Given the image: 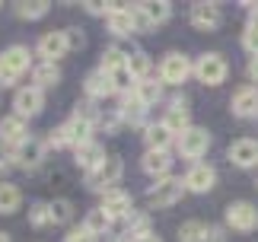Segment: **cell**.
<instances>
[{"instance_id":"1","label":"cell","mask_w":258,"mask_h":242,"mask_svg":"<svg viewBox=\"0 0 258 242\" xmlns=\"http://www.w3.org/2000/svg\"><path fill=\"white\" fill-rule=\"evenodd\" d=\"M29 67H32V51L26 45L4 48V54H0V86H13Z\"/></svg>"},{"instance_id":"2","label":"cell","mask_w":258,"mask_h":242,"mask_svg":"<svg viewBox=\"0 0 258 242\" xmlns=\"http://www.w3.org/2000/svg\"><path fill=\"white\" fill-rule=\"evenodd\" d=\"M185 195V182L175 178V175H166V178H156L150 188H147V204L153 210H163V207H175Z\"/></svg>"},{"instance_id":"3","label":"cell","mask_w":258,"mask_h":242,"mask_svg":"<svg viewBox=\"0 0 258 242\" xmlns=\"http://www.w3.org/2000/svg\"><path fill=\"white\" fill-rule=\"evenodd\" d=\"M195 77H198V83H204V86H220V83H226V77H230V64H226L223 54L207 51L195 60Z\"/></svg>"},{"instance_id":"4","label":"cell","mask_w":258,"mask_h":242,"mask_svg":"<svg viewBox=\"0 0 258 242\" xmlns=\"http://www.w3.org/2000/svg\"><path fill=\"white\" fill-rule=\"evenodd\" d=\"M124 175V163L121 156H105V163L96 169V172L86 175V188L89 191H99V195H105V191L118 188V182Z\"/></svg>"},{"instance_id":"5","label":"cell","mask_w":258,"mask_h":242,"mask_svg":"<svg viewBox=\"0 0 258 242\" xmlns=\"http://www.w3.org/2000/svg\"><path fill=\"white\" fill-rule=\"evenodd\" d=\"M191 74H195V64L182 51H169L160 64V83L163 86H182Z\"/></svg>"},{"instance_id":"6","label":"cell","mask_w":258,"mask_h":242,"mask_svg":"<svg viewBox=\"0 0 258 242\" xmlns=\"http://www.w3.org/2000/svg\"><path fill=\"white\" fill-rule=\"evenodd\" d=\"M175 150H178V156H182V159H201L207 150H211V131L191 125L182 137L175 140Z\"/></svg>"},{"instance_id":"7","label":"cell","mask_w":258,"mask_h":242,"mask_svg":"<svg viewBox=\"0 0 258 242\" xmlns=\"http://www.w3.org/2000/svg\"><path fill=\"white\" fill-rule=\"evenodd\" d=\"M226 229L255 233L258 229V207L252 201H233V204H226Z\"/></svg>"},{"instance_id":"8","label":"cell","mask_w":258,"mask_h":242,"mask_svg":"<svg viewBox=\"0 0 258 242\" xmlns=\"http://www.w3.org/2000/svg\"><path fill=\"white\" fill-rule=\"evenodd\" d=\"M188 19H191V26L198 29V32H217V29L223 26V10H220V4L198 0V4H191Z\"/></svg>"},{"instance_id":"9","label":"cell","mask_w":258,"mask_h":242,"mask_svg":"<svg viewBox=\"0 0 258 242\" xmlns=\"http://www.w3.org/2000/svg\"><path fill=\"white\" fill-rule=\"evenodd\" d=\"M45 150H48V147H45V140H38V137H26L16 150H10V159H13V166L26 169V172H32V169L42 166Z\"/></svg>"},{"instance_id":"10","label":"cell","mask_w":258,"mask_h":242,"mask_svg":"<svg viewBox=\"0 0 258 242\" xmlns=\"http://www.w3.org/2000/svg\"><path fill=\"white\" fill-rule=\"evenodd\" d=\"M182 182H185V191H191V195H207L217 185V169L211 163H191Z\"/></svg>"},{"instance_id":"11","label":"cell","mask_w":258,"mask_h":242,"mask_svg":"<svg viewBox=\"0 0 258 242\" xmlns=\"http://www.w3.org/2000/svg\"><path fill=\"white\" fill-rule=\"evenodd\" d=\"M13 108L23 121L29 118H35V115H42V108H45V93L42 89H35V86H23V89H16V96H13Z\"/></svg>"},{"instance_id":"12","label":"cell","mask_w":258,"mask_h":242,"mask_svg":"<svg viewBox=\"0 0 258 242\" xmlns=\"http://www.w3.org/2000/svg\"><path fill=\"white\" fill-rule=\"evenodd\" d=\"M226 159H230L236 169H255L258 166V140L255 137L233 140L230 150H226Z\"/></svg>"},{"instance_id":"13","label":"cell","mask_w":258,"mask_h":242,"mask_svg":"<svg viewBox=\"0 0 258 242\" xmlns=\"http://www.w3.org/2000/svg\"><path fill=\"white\" fill-rule=\"evenodd\" d=\"M105 19H108V32H112V35H118V38L137 35L134 7H124V4H112V13H108Z\"/></svg>"},{"instance_id":"14","label":"cell","mask_w":258,"mask_h":242,"mask_svg":"<svg viewBox=\"0 0 258 242\" xmlns=\"http://www.w3.org/2000/svg\"><path fill=\"white\" fill-rule=\"evenodd\" d=\"M108 214V220H127V214L134 210V201H131V195H127L124 188H112V191H105L102 195V204H99Z\"/></svg>"},{"instance_id":"15","label":"cell","mask_w":258,"mask_h":242,"mask_svg":"<svg viewBox=\"0 0 258 242\" xmlns=\"http://www.w3.org/2000/svg\"><path fill=\"white\" fill-rule=\"evenodd\" d=\"M230 112L236 118H258V86L245 83V86L236 89L233 99H230Z\"/></svg>"},{"instance_id":"16","label":"cell","mask_w":258,"mask_h":242,"mask_svg":"<svg viewBox=\"0 0 258 242\" xmlns=\"http://www.w3.org/2000/svg\"><path fill=\"white\" fill-rule=\"evenodd\" d=\"M163 125L175 134V140L185 134L188 128H191V112H188V99H172L169 108H166V115H163Z\"/></svg>"},{"instance_id":"17","label":"cell","mask_w":258,"mask_h":242,"mask_svg":"<svg viewBox=\"0 0 258 242\" xmlns=\"http://www.w3.org/2000/svg\"><path fill=\"white\" fill-rule=\"evenodd\" d=\"M134 10H137V16L144 19L147 29L169 23V16H172V4H169V0H147V4H134Z\"/></svg>"},{"instance_id":"18","label":"cell","mask_w":258,"mask_h":242,"mask_svg":"<svg viewBox=\"0 0 258 242\" xmlns=\"http://www.w3.org/2000/svg\"><path fill=\"white\" fill-rule=\"evenodd\" d=\"M26 137H29V128H26V121L19 118V115H7V118H0V144H4V147L16 150Z\"/></svg>"},{"instance_id":"19","label":"cell","mask_w":258,"mask_h":242,"mask_svg":"<svg viewBox=\"0 0 258 242\" xmlns=\"http://www.w3.org/2000/svg\"><path fill=\"white\" fill-rule=\"evenodd\" d=\"M71 48H67V38L64 32H45L42 38H38V57H45L48 64H57Z\"/></svg>"},{"instance_id":"20","label":"cell","mask_w":258,"mask_h":242,"mask_svg":"<svg viewBox=\"0 0 258 242\" xmlns=\"http://www.w3.org/2000/svg\"><path fill=\"white\" fill-rule=\"evenodd\" d=\"M141 169L153 182L156 178H166V175H169V169H172V156L166 153V150H147V153L141 156Z\"/></svg>"},{"instance_id":"21","label":"cell","mask_w":258,"mask_h":242,"mask_svg":"<svg viewBox=\"0 0 258 242\" xmlns=\"http://www.w3.org/2000/svg\"><path fill=\"white\" fill-rule=\"evenodd\" d=\"M74 163L89 175V172H96V169L105 163V150L99 147L96 140H89V144H83V147H77V150H74Z\"/></svg>"},{"instance_id":"22","label":"cell","mask_w":258,"mask_h":242,"mask_svg":"<svg viewBox=\"0 0 258 242\" xmlns=\"http://www.w3.org/2000/svg\"><path fill=\"white\" fill-rule=\"evenodd\" d=\"M83 93L86 99H93V102H99V99H108L115 96V86H112V77L105 74V70H93L86 80H83Z\"/></svg>"},{"instance_id":"23","label":"cell","mask_w":258,"mask_h":242,"mask_svg":"<svg viewBox=\"0 0 258 242\" xmlns=\"http://www.w3.org/2000/svg\"><path fill=\"white\" fill-rule=\"evenodd\" d=\"M115 112H118V118H121V125H131V128H141L144 121H147V105L134 93L131 96H121V105H118Z\"/></svg>"},{"instance_id":"24","label":"cell","mask_w":258,"mask_h":242,"mask_svg":"<svg viewBox=\"0 0 258 242\" xmlns=\"http://www.w3.org/2000/svg\"><path fill=\"white\" fill-rule=\"evenodd\" d=\"M144 144H147V150H166L169 153V147L175 144V134L163 121L160 125H144Z\"/></svg>"},{"instance_id":"25","label":"cell","mask_w":258,"mask_h":242,"mask_svg":"<svg viewBox=\"0 0 258 242\" xmlns=\"http://www.w3.org/2000/svg\"><path fill=\"white\" fill-rule=\"evenodd\" d=\"M64 128H67V137H71V147H74V150L83 147V144H89V140H93V131H96L93 121H86V118H80V115H74Z\"/></svg>"},{"instance_id":"26","label":"cell","mask_w":258,"mask_h":242,"mask_svg":"<svg viewBox=\"0 0 258 242\" xmlns=\"http://www.w3.org/2000/svg\"><path fill=\"white\" fill-rule=\"evenodd\" d=\"M61 83V67L57 64H48V60H42V64H35L32 67V86L35 89H51V86H57Z\"/></svg>"},{"instance_id":"27","label":"cell","mask_w":258,"mask_h":242,"mask_svg":"<svg viewBox=\"0 0 258 242\" xmlns=\"http://www.w3.org/2000/svg\"><path fill=\"white\" fill-rule=\"evenodd\" d=\"M19 204H23V191H19V185H13V182H0V217H10L16 214Z\"/></svg>"},{"instance_id":"28","label":"cell","mask_w":258,"mask_h":242,"mask_svg":"<svg viewBox=\"0 0 258 242\" xmlns=\"http://www.w3.org/2000/svg\"><path fill=\"white\" fill-rule=\"evenodd\" d=\"M134 96L141 99L147 108H153V105L163 99V83H160V77H147V80H141V83H137V89H134Z\"/></svg>"},{"instance_id":"29","label":"cell","mask_w":258,"mask_h":242,"mask_svg":"<svg viewBox=\"0 0 258 242\" xmlns=\"http://www.w3.org/2000/svg\"><path fill=\"white\" fill-rule=\"evenodd\" d=\"M13 10H16V16L19 19H42V16H48L51 13V4L48 0H19V4H13Z\"/></svg>"},{"instance_id":"30","label":"cell","mask_w":258,"mask_h":242,"mask_svg":"<svg viewBox=\"0 0 258 242\" xmlns=\"http://www.w3.org/2000/svg\"><path fill=\"white\" fill-rule=\"evenodd\" d=\"M48 210H51V223L54 226H67L74 220V201L71 198H54L48 201Z\"/></svg>"},{"instance_id":"31","label":"cell","mask_w":258,"mask_h":242,"mask_svg":"<svg viewBox=\"0 0 258 242\" xmlns=\"http://www.w3.org/2000/svg\"><path fill=\"white\" fill-rule=\"evenodd\" d=\"M127 70L134 74V80L141 83V80L147 77H153V60L147 51H134V54H127Z\"/></svg>"},{"instance_id":"32","label":"cell","mask_w":258,"mask_h":242,"mask_svg":"<svg viewBox=\"0 0 258 242\" xmlns=\"http://www.w3.org/2000/svg\"><path fill=\"white\" fill-rule=\"evenodd\" d=\"M127 67V51H121L118 45H108L102 51V64H99V70H105V74H115V70Z\"/></svg>"},{"instance_id":"33","label":"cell","mask_w":258,"mask_h":242,"mask_svg":"<svg viewBox=\"0 0 258 242\" xmlns=\"http://www.w3.org/2000/svg\"><path fill=\"white\" fill-rule=\"evenodd\" d=\"M83 226H86V229H89V233H93V236H105L108 229H112V220H108V214H105L102 207H93V210H89V214H86Z\"/></svg>"},{"instance_id":"34","label":"cell","mask_w":258,"mask_h":242,"mask_svg":"<svg viewBox=\"0 0 258 242\" xmlns=\"http://www.w3.org/2000/svg\"><path fill=\"white\" fill-rule=\"evenodd\" d=\"M207 236V226L201 223V220H185L182 226H178V242H204Z\"/></svg>"},{"instance_id":"35","label":"cell","mask_w":258,"mask_h":242,"mask_svg":"<svg viewBox=\"0 0 258 242\" xmlns=\"http://www.w3.org/2000/svg\"><path fill=\"white\" fill-rule=\"evenodd\" d=\"M112 77V86H115V93L118 96H131L134 89H137V80H134V74L127 67H121V70H115V74H108Z\"/></svg>"},{"instance_id":"36","label":"cell","mask_w":258,"mask_h":242,"mask_svg":"<svg viewBox=\"0 0 258 242\" xmlns=\"http://www.w3.org/2000/svg\"><path fill=\"white\" fill-rule=\"evenodd\" d=\"M29 226H32V229L51 226V210H48V201H35V204L29 207Z\"/></svg>"},{"instance_id":"37","label":"cell","mask_w":258,"mask_h":242,"mask_svg":"<svg viewBox=\"0 0 258 242\" xmlns=\"http://www.w3.org/2000/svg\"><path fill=\"white\" fill-rule=\"evenodd\" d=\"M45 147H51V150H64V147H71V137H67V128L64 125H57L48 131V137H45Z\"/></svg>"},{"instance_id":"38","label":"cell","mask_w":258,"mask_h":242,"mask_svg":"<svg viewBox=\"0 0 258 242\" xmlns=\"http://www.w3.org/2000/svg\"><path fill=\"white\" fill-rule=\"evenodd\" d=\"M64 38H67V48H71V51H80V48L86 45V35H83V29H77V26L64 29Z\"/></svg>"},{"instance_id":"39","label":"cell","mask_w":258,"mask_h":242,"mask_svg":"<svg viewBox=\"0 0 258 242\" xmlns=\"http://www.w3.org/2000/svg\"><path fill=\"white\" fill-rule=\"evenodd\" d=\"M64 242H96V236L89 233L86 226H71V229H67V236H64Z\"/></svg>"},{"instance_id":"40","label":"cell","mask_w":258,"mask_h":242,"mask_svg":"<svg viewBox=\"0 0 258 242\" xmlns=\"http://www.w3.org/2000/svg\"><path fill=\"white\" fill-rule=\"evenodd\" d=\"M83 10L89 16H108L112 13V4H96V0H89V4H83Z\"/></svg>"},{"instance_id":"41","label":"cell","mask_w":258,"mask_h":242,"mask_svg":"<svg viewBox=\"0 0 258 242\" xmlns=\"http://www.w3.org/2000/svg\"><path fill=\"white\" fill-rule=\"evenodd\" d=\"M204 242H226V226H207Z\"/></svg>"},{"instance_id":"42","label":"cell","mask_w":258,"mask_h":242,"mask_svg":"<svg viewBox=\"0 0 258 242\" xmlns=\"http://www.w3.org/2000/svg\"><path fill=\"white\" fill-rule=\"evenodd\" d=\"M245 74H249L252 86H255V83H258V54H255V57H249V67H245Z\"/></svg>"},{"instance_id":"43","label":"cell","mask_w":258,"mask_h":242,"mask_svg":"<svg viewBox=\"0 0 258 242\" xmlns=\"http://www.w3.org/2000/svg\"><path fill=\"white\" fill-rule=\"evenodd\" d=\"M13 169V159H10V153H0V182H4V175Z\"/></svg>"},{"instance_id":"44","label":"cell","mask_w":258,"mask_h":242,"mask_svg":"<svg viewBox=\"0 0 258 242\" xmlns=\"http://www.w3.org/2000/svg\"><path fill=\"white\" fill-rule=\"evenodd\" d=\"M127 242H163V239L150 229V233H141V236H134V239H127Z\"/></svg>"},{"instance_id":"45","label":"cell","mask_w":258,"mask_h":242,"mask_svg":"<svg viewBox=\"0 0 258 242\" xmlns=\"http://www.w3.org/2000/svg\"><path fill=\"white\" fill-rule=\"evenodd\" d=\"M0 242H13V239H10V233H0Z\"/></svg>"},{"instance_id":"46","label":"cell","mask_w":258,"mask_h":242,"mask_svg":"<svg viewBox=\"0 0 258 242\" xmlns=\"http://www.w3.org/2000/svg\"><path fill=\"white\" fill-rule=\"evenodd\" d=\"M0 7H4V4H0Z\"/></svg>"},{"instance_id":"47","label":"cell","mask_w":258,"mask_h":242,"mask_svg":"<svg viewBox=\"0 0 258 242\" xmlns=\"http://www.w3.org/2000/svg\"><path fill=\"white\" fill-rule=\"evenodd\" d=\"M255 185H258V182H255Z\"/></svg>"}]
</instances>
